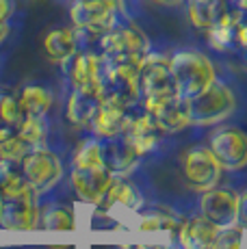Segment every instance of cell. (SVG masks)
<instances>
[{
  "mask_svg": "<svg viewBox=\"0 0 247 249\" xmlns=\"http://www.w3.org/2000/svg\"><path fill=\"white\" fill-rule=\"evenodd\" d=\"M199 213L219 228L234 226L239 217V193H234L232 189L212 186L202 193Z\"/></svg>",
  "mask_w": 247,
  "mask_h": 249,
  "instance_id": "7c38bea8",
  "label": "cell"
},
{
  "mask_svg": "<svg viewBox=\"0 0 247 249\" xmlns=\"http://www.w3.org/2000/svg\"><path fill=\"white\" fill-rule=\"evenodd\" d=\"M13 16V0H0V22H9Z\"/></svg>",
  "mask_w": 247,
  "mask_h": 249,
  "instance_id": "836d02e7",
  "label": "cell"
},
{
  "mask_svg": "<svg viewBox=\"0 0 247 249\" xmlns=\"http://www.w3.org/2000/svg\"><path fill=\"white\" fill-rule=\"evenodd\" d=\"M234 44H236V46H241V48H245V50H247V22H243V20L236 24Z\"/></svg>",
  "mask_w": 247,
  "mask_h": 249,
  "instance_id": "d6a6232c",
  "label": "cell"
},
{
  "mask_svg": "<svg viewBox=\"0 0 247 249\" xmlns=\"http://www.w3.org/2000/svg\"><path fill=\"white\" fill-rule=\"evenodd\" d=\"M98 44L106 61L143 63V59L150 52V39L135 24H115L106 33H102Z\"/></svg>",
  "mask_w": 247,
  "mask_h": 249,
  "instance_id": "5b68a950",
  "label": "cell"
},
{
  "mask_svg": "<svg viewBox=\"0 0 247 249\" xmlns=\"http://www.w3.org/2000/svg\"><path fill=\"white\" fill-rule=\"evenodd\" d=\"M184 100H187L191 126H212V124L228 119L236 111L234 91L221 80H215L211 87Z\"/></svg>",
  "mask_w": 247,
  "mask_h": 249,
  "instance_id": "277c9868",
  "label": "cell"
},
{
  "mask_svg": "<svg viewBox=\"0 0 247 249\" xmlns=\"http://www.w3.org/2000/svg\"><path fill=\"white\" fill-rule=\"evenodd\" d=\"M236 223L243 230H247V191L243 195H239V217H236Z\"/></svg>",
  "mask_w": 247,
  "mask_h": 249,
  "instance_id": "1f68e13d",
  "label": "cell"
},
{
  "mask_svg": "<svg viewBox=\"0 0 247 249\" xmlns=\"http://www.w3.org/2000/svg\"><path fill=\"white\" fill-rule=\"evenodd\" d=\"M139 89H141V102L145 111H152L159 104L167 102L174 98H182L180 89L174 80L172 68H169V56L148 52L139 70Z\"/></svg>",
  "mask_w": 247,
  "mask_h": 249,
  "instance_id": "7a4b0ae2",
  "label": "cell"
},
{
  "mask_svg": "<svg viewBox=\"0 0 247 249\" xmlns=\"http://www.w3.org/2000/svg\"><path fill=\"white\" fill-rule=\"evenodd\" d=\"M182 171L189 186L204 193L219 184L223 167L215 159L211 147H191L182 159Z\"/></svg>",
  "mask_w": 247,
  "mask_h": 249,
  "instance_id": "9c48e42d",
  "label": "cell"
},
{
  "mask_svg": "<svg viewBox=\"0 0 247 249\" xmlns=\"http://www.w3.org/2000/svg\"><path fill=\"white\" fill-rule=\"evenodd\" d=\"M219 230V226H215L211 219L199 213L187 221H180L176 230V241L182 249H211Z\"/></svg>",
  "mask_w": 247,
  "mask_h": 249,
  "instance_id": "5bb4252c",
  "label": "cell"
},
{
  "mask_svg": "<svg viewBox=\"0 0 247 249\" xmlns=\"http://www.w3.org/2000/svg\"><path fill=\"white\" fill-rule=\"evenodd\" d=\"M48 135V124L46 117H22L18 126V137L24 139L31 147H41Z\"/></svg>",
  "mask_w": 247,
  "mask_h": 249,
  "instance_id": "d4e9b609",
  "label": "cell"
},
{
  "mask_svg": "<svg viewBox=\"0 0 247 249\" xmlns=\"http://www.w3.org/2000/svg\"><path fill=\"white\" fill-rule=\"evenodd\" d=\"M211 249H212V247H211Z\"/></svg>",
  "mask_w": 247,
  "mask_h": 249,
  "instance_id": "f35d334b",
  "label": "cell"
},
{
  "mask_svg": "<svg viewBox=\"0 0 247 249\" xmlns=\"http://www.w3.org/2000/svg\"><path fill=\"white\" fill-rule=\"evenodd\" d=\"M102 143L98 139H89L78 145L72 160V167L78 169H87V167H102Z\"/></svg>",
  "mask_w": 247,
  "mask_h": 249,
  "instance_id": "484cf974",
  "label": "cell"
},
{
  "mask_svg": "<svg viewBox=\"0 0 247 249\" xmlns=\"http://www.w3.org/2000/svg\"><path fill=\"white\" fill-rule=\"evenodd\" d=\"M180 221L174 217H167L163 213H154V214H143L139 219V230L141 232H160V230H167V232L176 234Z\"/></svg>",
  "mask_w": 247,
  "mask_h": 249,
  "instance_id": "f1b7e54d",
  "label": "cell"
},
{
  "mask_svg": "<svg viewBox=\"0 0 247 249\" xmlns=\"http://www.w3.org/2000/svg\"><path fill=\"white\" fill-rule=\"evenodd\" d=\"M39 226L54 232H68L74 230V213L65 206H46L44 213L39 214Z\"/></svg>",
  "mask_w": 247,
  "mask_h": 249,
  "instance_id": "cb8c5ba5",
  "label": "cell"
},
{
  "mask_svg": "<svg viewBox=\"0 0 247 249\" xmlns=\"http://www.w3.org/2000/svg\"><path fill=\"white\" fill-rule=\"evenodd\" d=\"M31 186H28L24 174H22V167L0 160V197L2 199L16 197V195L24 193Z\"/></svg>",
  "mask_w": 247,
  "mask_h": 249,
  "instance_id": "603a6c76",
  "label": "cell"
},
{
  "mask_svg": "<svg viewBox=\"0 0 247 249\" xmlns=\"http://www.w3.org/2000/svg\"><path fill=\"white\" fill-rule=\"evenodd\" d=\"M211 152L219 165L228 171H239L247 167V135L241 128H219L211 137Z\"/></svg>",
  "mask_w": 247,
  "mask_h": 249,
  "instance_id": "8fae6325",
  "label": "cell"
},
{
  "mask_svg": "<svg viewBox=\"0 0 247 249\" xmlns=\"http://www.w3.org/2000/svg\"><path fill=\"white\" fill-rule=\"evenodd\" d=\"M0 217H2V197H0Z\"/></svg>",
  "mask_w": 247,
  "mask_h": 249,
  "instance_id": "74e56055",
  "label": "cell"
},
{
  "mask_svg": "<svg viewBox=\"0 0 247 249\" xmlns=\"http://www.w3.org/2000/svg\"><path fill=\"white\" fill-rule=\"evenodd\" d=\"M39 202H37V193L33 189L24 193L16 195V197L2 199V217H0V226L11 232H28V230L39 228Z\"/></svg>",
  "mask_w": 247,
  "mask_h": 249,
  "instance_id": "30bf717a",
  "label": "cell"
},
{
  "mask_svg": "<svg viewBox=\"0 0 247 249\" xmlns=\"http://www.w3.org/2000/svg\"><path fill=\"white\" fill-rule=\"evenodd\" d=\"M78 48V37H76L74 26L72 28H52L44 37V52L54 63H65L72 54H76Z\"/></svg>",
  "mask_w": 247,
  "mask_h": 249,
  "instance_id": "d6986e66",
  "label": "cell"
},
{
  "mask_svg": "<svg viewBox=\"0 0 247 249\" xmlns=\"http://www.w3.org/2000/svg\"><path fill=\"white\" fill-rule=\"evenodd\" d=\"M141 195L130 182L122 180V178H113L111 186L106 189L102 202H100L98 208H102L104 213H111L113 208H126V210H137L141 206Z\"/></svg>",
  "mask_w": 247,
  "mask_h": 249,
  "instance_id": "ffe728a7",
  "label": "cell"
},
{
  "mask_svg": "<svg viewBox=\"0 0 247 249\" xmlns=\"http://www.w3.org/2000/svg\"><path fill=\"white\" fill-rule=\"evenodd\" d=\"M9 33H11V26H9V22H0V44H2V41L9 37Z\"/></svg>",
  "mask_w": 247,
  "mask_h": 249,
  "instance_id": "e575fe53",
  "label": "cell"
},
{
  "mask_svg": "<svg viewBox=\"0 0 247 249\" xmlns=\"http://www.w3.org/2000/svg\"><path fill=\"white\" fill-rule=\"evenodd\" d=\"M241 236H243V228L239 223L221 228L212 243V249H241Z\"/></svg>",
  "mask_w": 247,
  "mask_h": 249,
  "instance_id": "4dcf8cb0",
  "label": "cell"
},
{
  "mask_svg": "<svg viewBox=\"0 0 247 249\" xmlns=\"http://www.w3.org/2000/svg\"><path fill=\"white\" fill-rule=\"evenodd\" d=\"M22 122V113L18 107V98L0 89V130L18 132V126Z\"/></svg>",
  "mask_w": 247,
  "mask_h": 249,
  "instance_id": "4316f807",
  "label": "cell"
},
{
  "mask_svg": "<svg viewBox=\"0 0 247 249\" xmlns=\"http://www.w3.org/2000/svg\"><path fill=\"white\" fill-rule=\"evenodd\" d=\"M98 102H100V98L80 93V91H72V95L68 100V108H65L68 119L74 126H89V122H91L93 113L98 108Z\"/></svg>",
  "mask_w": 247,
  "mask_h": 249,
  "instance_id": "7402d4cb",
  "label": "cell"
},
{
  "mask_svg": "<svg viewBox=\"0 0 247 249\" xmlns=\"http://www.w3.org/2000/svg\"><path fill=\"white\" fill-rule=\"evenodd\" d=\"M100 143H102V162L113 176H124L137 167L139 154L122 137L104 139Z\"/></svg>",
  "mask_w": 247,
  "mask_h": 249,
  "instance_id": "ac0fdd59",
  "label": "cell"
},
{
  "mask_svg": "<svg viewBox=\"0 0 247 249\" xmlns=\"http://www.w3.org/2000/svg\"><path fill=\"white\" fill-rule=\"evenodd\" d=\"M115 176L106 169V167H87V169H72V189L78 195L80 202L100 206L106 189L111 186V182Z\"/></svg>",
  "mask_w": 247,
  "mask_h": 249,
  "instance_id": "4fadbf2b",
  "label": "cell"
},
{
  "mask_svg": "<svg viewBox=\"0 0 247 249\" xmlns=\"http://www.w3.org/2000/svg\"><path fill=\"white\" fill-rule=\"evenodd\" d=\"M159 4H167V7H176V4L184 2V0H156Z\"/></svg>",
  "mask_w": 247,
  "mask_h": 249,
  "instance_id": "d590c367",
  "label": "cell"
},
{
  "mask_svg": "<svg viewBox=\"0 0 247 249\" xmlns=\"http://www.w3.org/2000/svg\"><path fill=\"white\" fill-rule=\"evenodd\" d=\"M31 150H33V147L28 145L24 139L18 137V132H16V135H11V137H7V139H2V141H0V160H2V162H13V165H20V162L24 160V156Z\"/></svg>",
  "mask_w": 247,
  "mask_h": 249,
  "instance_id": "83f0119b",
  "label": "cell"
},
{
  "mask_svg": "<svg viewBox=\"0 0 247 249\" xmlns=\"http://www.w3.org/2000/svg\"><path fill=\"white\" fill-rule=\"evenodd\" d=\"M52 102H54L52 93L39 85H28L22 89L20 98H18L22 117H46L52 108Z\"/></svg>",
  "mask_w": 247,
  "mask_h": 249,
  "instance_id": "44dd1931",
  "label": "cell"
},
{
  "mask_svg": "<svg viewBox=\"0 0 247 249\" xmlns=\"http://www.w3.org/2000/svg\"><path fill=\"white\" fill-rule=\"evenodd\" d=\"M126 111L122 104L113 102V100H106V98H100L98 102V108L93 113L91 122H89V128H91L93 137L96 139H115V137H122V130H124V124H126Z\"/></svg>",
  "mask_w": 247,
  "mask_h": 249,
  "instance_id": "2e32d148",
  "label": "cell"
},
{
  "mask_svg": "<svg viewBox=\"0 0 247 249\" xmlns=\"http://www.w3.org/2000/svg\"><path fill=\"white\" fill-rule=\"evenodd\" d=\"M159 128H156L152 115L145 111L143 115H135L126 117V124H124L122 130V139L137 152L139 156L148 154L156 147V141H159Z\"/></svg>",
  "mask_w": 247,
  "mask_h": 249,
  "instance_id": "9a60e30c",
  "label": "cell"
},
{
  "mask_svg": "<svg viewBox=\"0 0 247 249\" xmlns=\"http://www.w3.org/2000/svg\"><path fill=\"white\" fill-rule=\"evenodd\" d=\"M22 174L37 195L48 193L63 178V162L54 152L46 147H33L20 162Z\"/></svg>",
  "mask_w": 247,
  "mask_h": 249,
  "instance_id": "52a82bcc",
  "label": "cell"
},
{
  "mask_svg": "<svg viewBox=\"0 0 247 249\" xmlns=\"http://www.w3.org/2000/svg\"><path fill=\"white\" fill-rule=\"evenodd\" d=\"M234 31L236 26L230 24H217V26L208 28V41L215 50H228L230 46H234Z\"/></svg>",
  "mask_w": 247,
  "mask_h": 249,
  "instance_id": "f546056e",
  "label": "cell"
},
{
  "mask_svg": "<svg viewBox=\"0 0 247 249\" xmlns=\"http://www.w3.org/2000/svg\"><path fill=\"white\" fill-rule=\"evenodd\" d=\"M174 80L180 89L182 98H191L217 80V71L212 61L197 50H180L169 56Z\"/></svg>",
  "mask_w": 247,
  "mask_h": 249,
  "instance_id": "3957f363",
  "label": "cell"
},
{
  "mask_svg": "<svg viewBox=\"0 0 247 249\" xmlns=\"http://www.w3.org/2000/svg\"><path fill=\"white\" fill-rule=\"evenodd\" d=\"M132 249H160V247H148V245H137V247H132Z\"/></svg>",
  "mask_w": 247,
  "mask_h": 249,
  "instance_id": "8d00e7d4",
  "label": "cell"
},
{
  "mask_svg": "<svg viewBox=\"0 0 247 249\" xmlns=\"http://www.w3.org/2000/svg\"><path fill=\"white\" fill-rule=\"evenodd\" d=\"M139 70L141 63L128 61H106L102 68V98L130 108L141 98L139 89Z\"/></svg>",
  "mask_w": 247,
  "mask_h": 249,
  "instance_id": "8992f818",
  "label": "cell"
},
{
  "mask_svg": "<svg viewBox=\"0 0 247 249\" xmlns=\"http://www.w3.org/2000/svg\"><path fill=\"white\" fill-rule=\"evenodd\" d=\"M65 65H68V76L74 91L102 98V54H96L91 50H78L65 61Z\"/></svg>",
  "mask_w": 247,
  "mask_h": 249,
  "instance_id": "ba28073f",
  "label": "cell"
},
{
  "mask_svg": "<svg viewBox=\"0 0 247 249\" xmlns=\"http://www.w3.org/2000/svg\"><path fill=\"white\" fill-rule=\"evenodd\" d=\"M150 115L154 119L159 132H163V135H176V132H182L187 126H191V117H189L184 98L167 100V102L159 104L156 108H152Z\"/></svg>",
  "mask_w": 247,
  "mask_h": 249,
  "instance_id": "e0dca14e",
  "label": "cell"
},
{
  "mask_svg": "<svg viewBox=\"0 0 247 249\" xmlns=\"http://www.w3.org/2000/svg\"><path fill=\"white\" fill-rule=\"evenodd\" d=\"M120 0H74L70 9V20L78 37V48L98 41L102 33L117 24Z\"/></svg>",
  "mask_w": 247,
  "mask_h": 249,
  "instance_id": "6da1fadb",
  "label": "cell"
}]
</instances>
